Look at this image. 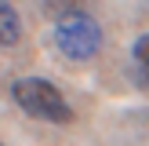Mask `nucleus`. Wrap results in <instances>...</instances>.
I'll list each match as a JSON object with an SVG mask.
<instances>
[{"label": "nucleus", "mask_w": 149, "mask_h": 146, "mask_svg": "<svg viewBox=\"0 0 149 146\" xmlns=\"http://www.w3.org/2000/svg\"><path fill=\"white\" fill-rule=\"evenodd\" d=\"M55 48L73 62H87L102 48V26L87 11H69L55 26Z\"/></svg>", "instance_id": "nucleus-2"}, {"label": "nucleus", "mask_w": 149, "mask_h": 146, "mask_svg": "<svg viewBox=\"0 0 149 146\" xmlns=\"http://www.w3.org/2000/svg\"><path fill=\"white\" fill-rule=\"evenodd\" d=\"M11 99L18 102L22 113L36 117V121H47V124H69L73 121V110L65 102V95L58 91L51 80L44 77H22L11 84Z\"/></svg>", "instance_id": "nucleus-1"}, {"label": "nucleus", "mask_w": 149, "mask_h": 146, "mask_svg": "<svg viewBox=\"0 0 149 146\" xmlns=\"http://www.w3.org/2000/svg\"><path fill=\"white\" fill-rule=\"evenodd\" d=\"M22 40V18L7 0H0V48H15Z\"/></svg>", "instance_id": "nucleus-3"}, {"label": "nucleus", "mask_w": 149, "mask_h": 146, "mask_svg": "<svg viewBox=\"0 0 149 146\" xmlns=\"http://www.w3.org/2000/svg\"><path fill=\"white\" fill-rule=\"evenodd\" d=\"M131 69H135L138 84H146V88H149V33H146V36H138L135 48H131Z\"/></svg>", "instance_id": "nucleus-4"}]
</instances>
